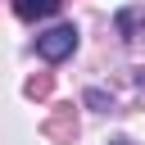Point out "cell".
<instances>
[{
  "label": "cell",
  "mask_w": 145,
  "mask_h": 145,
  "mask_svg": "<svg viewBox=\"0 0 145 145\" xmlns=\"http://www.w3.org/2000/svg\"><path fill=\"white\" fill-rule=\"evenodd\" d=\"M72 50H77V27H72V23H59V27H50V32H41V36H36V54H41L45 63L68 59Z\"/></svg>",
  "instance_id": "1"
},
{
  "label": "cell",
  "mask_w": 145,
  "mask_h": 145,
  "mask_svg": "<svg viewBox=\"0 0 145 145\" xmlns=\"http://www.w3.org/2000/svg\"><path fill=\"white\" fill-rule=\"evenodd\" d=\"M32 100H45L50 91H54V72H36V77H27V86H23Z\"/></svg>",
  "instance_id": "5"
},
{
  "label": "cell",
  "mask_w": 145,
  "mask_h": 145,
  "mask_svg": "<svg viewBox=\"0 0 145 145\" xmlns=\"http://www.w3.org/2000/svg\"><path fill=\"white\" fill-rule=\"evenodd\" d=\"M113 145H127V140H113Z\"/></svg>",
  "instance_id": "6"
},
{
  "label": "cell",
  "mask_w": 145,
  "mask_h": 145,
  "mask_svg": "<svg viewBox=\"0 0 145 145\" xmlns=\"http://www.w3.org/2000/svg\"><path fill=\"white\" fill-rule=\"evenodd\" d=\"M45 136L59 140V145H72V136H77V113H72V104H63V109H54V113L45 118Z\"/></svg>",
  "instance_id": "2"
},
{
  "label": "cell",
  "mask_w": 145,
  "mask_h": 145,
  "mask_svg": "<svg viewBox=\"0 0 145 145\" xmlns=\"http://www.w3.org/2000/svg\"><path fill=\"white\" fill-rule=\"evenodd\" d=\"M118 36H122V41H140V36H145V5L118 9Z\"/></svg>",
  "instance_id": "3"
},
{
  "label": "cell",
  "mask_w": 145,
  "mask_h": 145,
  "mask_svg": "<svg viewBox=\"0 0 145 145\" xmlns=\"http://www.w3.org/2000/svg\"><path fill=\"white\" fill-rule=\"evenodd\" d=\"M59 5H63V0H14V14H18V18H27V23H36V18L59 14Z\"/></svg>",
  "instance_id": "4"
}]
</instances>
